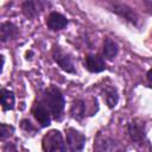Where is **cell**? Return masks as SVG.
I'll list each match as a JSON object with an SVG mask.
<instances>
[{"mask_svg":"<svg viewBox=\"0 0 152 152\" xmlns=\"http://www.w3.org/2000/svg\"><path fill=\"white\" fill-rule=\"evenodd\" d=\"M70 115L75 120H82L86 116V102L81 99L75 100L70 107Z\"/></svg>","mask_w":152,"mask_h":152,"instance_id":"obj_15","label":"cell"},{"mask_svg":"<svg viewBox=\"0 0 152 152\" xmlns=\"http://www.w3.org/2000/svg\"><path fill=\"white\" fill-rule=\"evenodd\" d=\"M119 53V45L116 42H114L110 38H106L103 42V48H102V56L106 59L113 61Z\"/></svg>","mask_w":152,"mask_h":152,"instance_id":"obj_13","label":"cell"},{"mask_svg":"<svg viewBox=\"0 0 152 152\" xmlns=\"http://www.w3.org/2000/svg\"><path fill=\"white\" fill-rule=\"evenodd\" d=\"M46 107L49 108L52 118L55 120H61L63 118L64 107H65V100L63 93L59 90V88L55 86H50L46 88L43 93V100H42Z\"/></svg>","mask_w":152,"mask_h":152,"instance_id":"obj_1","label":"cell"},{"mask_svg":"<svg viewBox=\"0 0 152 152\" xmlns=\"http://www.w3.org/2000/svg\"><path fill=\"white\" fill-rule=\"evenodd\" d=\"M127 131L129 134V138L132 141H134L135 144H142V141L145 140L146 133H145V122L140 119H133L128 126H127Z\"/></svg>","mask_w":152,"mask_h":152,"instance_id":"obj_7","label":"cell"},{"mask_svg":"<svg viewBox=\"0 0 152 152\" xmlns=\"http://www.w3.org/2000/svg\"><path fill=\"white\" fill-rule=\"evenodd\" d=\"M20 127H21V129H24L27 133H36L37 132V128L33 126V124L28 119H23L20 121Z\"/></svg>","mask_w":152,"mask_h":152,"instance_id":"obj_18","label":"cell"},{"mask_svg":"<svg viewBox=\"0 0 152 152\" xmlns=\"http://www.w3.org/2000/svg\"><path fill=\"white\" fill-rule=\"evenodd\" d=\"M52 58L62 70L69 74H76V69H75V65H74V62L70 55L63 51L61 46L55 45L52 48Z\"/></svg>","mask_w":152,"mask_h":152,"instance_id":"obj_4","label":"cell"},{"mask_svg":"<svg viewBox=\"0 0 152 152\" xmlns=\"http://www.w3.org/2000/svg\"><path fill=\"white\" fill-rule=\"evenodd\" d=\"M84 66L90 72H101L106 69L104 57L99 53H88L84 57Z\"/></svg>","mask_w":152,"mask_h":152,"instance_id":"obj_9","label":"cell"},{"mask_svg":"<svg viewBox=\"0 0 152 152\" xmlns=\"http://www.w3.org/2000/svg\"><path fill=\"white\" fill-rule=\"evenodd\" d=\"M31 112H32L34 119L37 120V122L42 127H48L51 124V113L43 101L34 102L31 108Z\"/></svg>","mask_w":152,"mask_h":152,"instance_id":"obj_6","label":"cell"},{"mask_svg":"<svg viewBox=\"0 0 152 152\" xmlns=\"http://www.w3.org/2000/svg\"><path fill=\"white\" fill-rule=\"evenodd\" d=\"M0 99H1V107L4 110H12L14 108L15 96L12 90L2 88L0 91Z\"/></svg>","mask_w":152,"mask_h":152,"instance_id":"obj_14","label":"cell"},{"mask_svg":"<svg viewBox=\"0 0 152 152\" xmlns=\"http://www.w3.org/2000/svg\"><path fill=\"white\" fill-rule=\"evenodd\" d=\"M14 133L13 126L6 125V124H0V140H6Z\"/></svg>","mask_w":152,"mask_h":152,"instance_id":"obj_17","label":"cell"},{"mask_svg":"<svg viewBox=\"0 0 152 152\" xmlns=\"http://www.w3.org/2000/svg\"><path fill=\"white\" fill-rule=\"evenodd\" d=\"M110 10H112V12L116 13L118 15H120L121 18L126 19L127 21L132 23L133 25H137V23L139 20L138 14L133 11V8H131L126 4H121L119 1H113L112 6H110Z\"/></svg>","mask_w":152,"mask_h":152,"instance_id":"obj_8","label":"cell"},{"mask_svg":"<svg viewBox=\"0 0 152 152\" xmlns=\"http://www.w3.org/2000/svg\"><path fill=\"white\" fill-rule=\"evenodd\" d=\"M94 150H96V151H115V150H120V147L109 137L97 134V137L94 140Z\"/></svg>","mask_w":152,"mask_h":152,"instance_id":"obj_11","label":"cell"},{"mask_svg":"<svg viewBox=\"0 0 152 152\" xmlns=\"http://www.w3.org/2000/svg\"><path fill=\"white\" fill-rule=\"evenodd\" d=\"M42 148L45 152H63L66 151L65 141L58 129H50L42 139Z\"/></svg>","mask_w":152,"mask_h":152,"instance_id":"obj_2","label":"cell"},{"mask_svg":"<svg viewBox=\"0 0 152 152\" xmlns=\"http://www.w3.org/2000/svg\"><path fill=\"white\" fill-rule=\"evenodd\" d=\"M104 100H106V103L109 108H114L116 104H118V101H119V95H118V91L115 88L113 87H107L104 89Z\"/></svg>","mask_w":152,"mask_h":152,"instance_id":"obj_16","label":"cell"},{"mask_svg":"<svg viewBox=\"0 0 152 152\" xmlns=\"http://www.w3.org/2000/svg\"><path fill=\"white\" fill-rule=\"evenodd\" d=\"M146 77H147V81H148V83H150V84H152V69H150V70L147 71V74H146Z\"/></svg>","mask_w":152,"mask_h":152,"instance_id":"obj_21","label":"cell"},{"mask_svg":"<svg viewBox=\"0 0 152 152\" xmlns=\"http://www.w3.org/2000/svg\"><path fill=\"white\" fill-rule=\"evenodd\" d=\"M48 6H50L49 0H25L21 5V12L27 19H34Z\"/></svg>","mask_w":152,"mask_h":152,"instance_id":"obj_5","label":"cell"},{"mask_svg":"<svg viewBox=\"0 0 152 152\" xmlns=\"http://www.w3.org/2000/svg\"><path fill=\"white\" fill-rule=\"evenodd\" d=\"M19 34V28L11 21H5L0 25V40L6 43L10 39H15Z\"/></svg>","mask_w":152,"mask_h":152,"instance_id":"obj_12","label":"cell"},{"mask_svg":"<svg viewBox=\"0 0 152 152\" xmlns=\"http://www.w3.org/2000/svg\"><path fill=\"white\" fill-rule=\"evenodd\" d=\"M45 24L51 31H61L68 25V19L59 12H51L45 19Z\"/></svg>","mask_w":152,"mask_h":152,"instance_id":"obj_10","label":"cell"},{"mask_svg":"<svg viewBox=\"0 0 152 152\" xmlns=\"http://www.w3.org/2000/svg\"><path fill=\"white\" fill-rule=\"evenodd\" d=\"M145 5H146V8L148 11H152V0H144Z\"/></svg>","mask_w":152,"mask_h":152,"instance_id":"obj_20","label":"cell"},{"mask_svg":"<svg viewBox=\"0 0 152 152\" xmlns=\"http://www.w3.org/2000/svg\"><path fill=\"white\" fill-rule=\"evenodd\" d=\"M86 144V135L82 134L80 131L69 127L65 129V147L66 151L70 152H78L82 151Z\"/></svg>","mask_w":152,"mask_h":152,"instance_id":"obj_3","label":"cell"},{"mask_svg":"<svg viewBox=\"0 0 152 152\" xmlns=\"http://www.w3.org/2000/svg\"><path fill=\"white\" fill-rule=\"evenodd\" d=\"M2 150H4V152H7L8 150H10V151H17V147H15L12 142H6Z\"/></svg>","mask_w":152,"mask_h":152,"instance_id":"obj_19","label":"cell"}]
</instances>
